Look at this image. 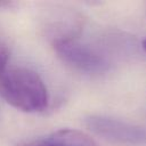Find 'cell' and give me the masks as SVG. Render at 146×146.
<instances>
[{
  "instance_id": "cell-1",
  "label": "cell",
  "mask_w": 146,
  "mask_h": 146,
  "mask_svg": "<svg viewBox=\"0 0 146 146\" xmlns=\"http://www.w3.org/2000/svg\"><path fill=\"white\" fill-rule=\"evenodd\" d=\"M0 95L7 104L25 113H39L49 103L48 89L38 72L24 66L7 67L0 79Z\"/></svg>"
},
{
  "instance_id": "cell-2",
  "label": "cell",
  "mask_w": 146,
  "mask_h": 146,
  "mask_svg": "<svg viewBox=\"0 0 146 146\" xmlns=\"http://www.w3.org/2000/svg\"><path fill=\"white\" fill-rule=\"evenodd\" d=\"M52 48L64 64L83 74H103L112 66L111 59L103 49L81 41L80 38L57 42L52 44Z\"/></svg>"
},
{
  "instance_id": "cell-3",
  "label": "cell",
  "mask_w": 146,
  "mask_h": 146,
  "mask_svg": "<svg viewBox=\"0 0 146 146\" xmlns=\"http://www.w3.org/2000/svg\"><path fill=\"white\" fill-rule=\"evenodd\" d=\"M84 125L98 137L119 145H139L146 141V131L129 122L111 116L91 114L83 119Z\"/></svg>"
},
{
  "instance_id": "cell-4",
  "label": "cell",
  "mask_w": 146,
  "mask_h": 146,
  "mask_svg": "<svg viewBox=\"0 0 146 146\" xmlns=\"http://www.w3.org/2000/svg\"><path fill=\"white\" fill-rule=\"evenodd\" d=\"M84 19L80 13L65 7H55L48 10L42 18L41 29L44 36L50 41L51 46L80 38Z\"/></svg>"
},
{
  "instance_id": "cell-5",
  "label": "cell",
  "mask_w": 146,
  "mask_h": 146,
  "mask_svg": "<svg viewBox=\"0 0 146 146\" xmlns=\"http://www.w3.org/2000/svg\"><path fill=\"white\" fill-rule=\"evenodd\" d=\"M48 137L59 146H99L89 135L76 129H59Z\"/></svg>"
},
{
  "instance_id": "cell-6",
  "label": "cell",
  "mask_w": 146,
  "mask_h": 146,
  "mask_svg": "<svg viewBox=\"0 0 146 146\" xmlns=\"http://www.w3.org/2000/svg\"><path fill=\"white\" fill-rule=\"evenodd\" d=\"M18 146H59L57 145L55 141H52L48 136L44 138H39V139H34V140H30V141H25Z\"/></svg>"
},
{
  "instance_id": "cell-7",
  "label": "cell",
  "mask_w": 146,
  "mask_h": 146,
  "mask_svg": "<svg viewBox=\"0 0 146 146\" xmlns=\"http://www.w3.org/2000/svg\"><path fill=\"white\" fill-rule=\"evenodd\" d=\"M8 58H9V52H8V48L0 42V79L3 74V72L7 68V63H8Z\"/></svg>"
},
{
  "instance_id": "cell-8",
  "label": "cell",
  "mask_w": 146,
  "mask_h": 146,
  "mask_svg": "<svg viewBox=\"0 0 146 146\" xmlns=\"http://www.w3.org/2000/svg\"><path fill=\"white\" fill-rule=\"evenodd\" d=\"M143 48H144V50L146 51V39L143 40Z\"/></svg>"
}]
</instances>
